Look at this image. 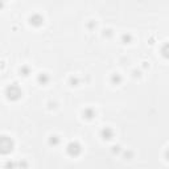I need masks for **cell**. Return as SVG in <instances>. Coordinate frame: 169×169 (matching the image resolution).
<instances>
[{"mask_svg": "<svg viewBox=\"0 0 169 169\" xmlns=\"http://www.w3.org/2000/svg\"><path fill=\"white\" fill-rule=\"evenodd\" d=\"M23 95V91L21 89L17 86V83H12V85H8L7 89H5V97H7L8 101H12V102H16L18 99L21 98Z\"/></svg>", "mask_w": 169, "mask_h": 169, "instance_id": "obj_1", "label": "cell"}, {"mask_svg": "<svg viewBox=\"0 0 169 169\" xmlns=\"http://www.w3.org/2000/svg\"><path fill=\"white\" fill-rule=\"evenodd\" d=\"M0 149H2L3 155H8L9 152H12V149H13V140L8 136H2V140H0Z\"/></svg>", "mask_w": 169, "mask_h": 169, "instance_id": "obj_2", "label": "cell"}, {"mask_svg": "<svg viewBox=\"0 0 169 169\" xmlns=\"http://www.w3.org/2000/svg\"><path fill=\"white\" fill-rule=\"evenodd\" d=\"M81 151H82V148H81L78 141L69 143L67 147H66V152H67L69 156H71V157H77V156L81 153Z\"/></svg>", "mask_w": 169, "mask_h": 169, "instance_id": "obj_3", "label": "cell"}, {"mask_svg": "<svg viewBox=\"0 0 169 169\" xmlns=\"http://www.w3.org/2000/svg\"><path fill=\"white\" fill-rule=\"evenodd\" d=\"M29 23L32 24V25H34V27H40L41 24L44 23V18H42L40 15L34 13L33 16H30V18H29Z\"/></svg>", "mask_w": 169, "mask_h": 169, "instance_id": "obj_4", "label": "cell"}, {"mask_svg": "<svg viewBox=\"0 0 169 169\" xmlns=\"http://www.w3.org/2000/svg\"><path fill=\"white\" fill-rule=\"evenodd\" d=\"M112 136H114V131H112L110 127H106V128L102 129V137L104 140H110Z\"/></svg>", "mask_w": 169, "mask_h": 169, "instance_id": "obj_5", "label": "cell"}, {"mask_svg": "<svg viewBox=\"0 0 169 169\" xmlns=\"http://www.w3.org/2000/svg\"><path fill=\"white\" fill-rule=\"evenodd\" d=\"M49 76L46 73H41V74H39V77H37V81H39V83L40 85H46L48 82H49Z\"/></svg>", "mask_w": 169, "mask_h": 169, "instance_id": "obj_6", "label": "cell"}, {"mask_svg": "<svg viewBox=\"0 0 169 169\" xmlns=\"http://www.w3.org/2000/svg\"><path fill=\"white\" fill-rule=\"evenodd\" d=\"M161 55H162L164 58L169 60V42H166L165 45L161 48Z\"/></svg>", "mask_w": 169, "mask_h": 169, "instance_id": "obj_7", "label": "cell"}, {"mask_svg": "<svg viewBox=\"0 0 169 169\" xmlns=\"http://www.w3.org/2000/svg\"><path fill=\"white\" fill-rule=\"evenodd\" d=\"M83 115H85L87 119H91V118L95 116V112H94L91 108H86V110L83 111Z\"/></svg>", "mask_w": 169, "mask_h": 169, "instance_id": "obj_8", "label": "cell"}, {"mask_svg": "<svg viewBox=\"0 0 169 169\" xmlns=\"http://www.w3.org/2000/svg\"><path fill=\"white\" fill-rule=\"evenodd\" d=\"M58 143H60V139L57 136H50L49 137V144H50V145H57Z\"/></svg>", "mask_w": 169, "mask_h": 169, "instance_id": "obj_9", "label": "cell"}, {"mask_svg": "<svg viewBox=\"0 0 169 169\" xmlns=\"http://www.w3.org/2000/svg\"><path fill=\"white\" fill-rule=\"evenodd\" d=\"M112 82H114L115 85H119L122 82V77L119 76V74H114V76H112Z\"/></svg>", "mask_w": 169, "mask_h": 169, "instance_id": "obj_10", "label": "cell"}, {"mask_svg": "<svg viewBox=\"0 0 169 169\" xmlns=\"http://www.w3.org/2000/svg\"><path fill=\"white\" fill-rule=\"evenodd\" d=\"M20 73L23 74V76H28V74H29V67L28 66H21Z\"/></svg>", "mask_w": 169, "mask_h": 169, "instance_id": "obj_11", "label": "cell"}, {"mask_svg": "<svg viewBox=\"0 0 169 169\" xmlns=\"http://www.w3.org/2000/svg\"><path fill=\"white\" fill-rule=\"evenodd\" d=\"M131 39H132V37H131L129 34H124V36H123V41H124V42H126V41H127V42H129V41H131Z\"/></svg>", "mask_w": 169, "mask_h": 169, "instance_id": "obj_12", "label": "cell"}, {"mask_svg": "<svg viewBox=\"0 0 169 169\" xmlns=\"http://www.w3.org/2000/svg\"><path fill=\"white\" fill-rule=\"evenodd\" d=\"M165 157H166V160H169V149H166V152H165Z\"/></svg>", "mask_w": 169, "mask_h": 169, "instance_id": "obj_13", "label": "cell"}, {"mask_svg": "<svg viewBox=\"0 0 169 169\" xmlns=\"http://www.w3.org/2000/svg\"><path fill=\"white\" fill-rule=\"evenodd\" d=\"M18 165L21 166V162H18ZM23 165H24V166H27V162H25V161H23Z\"/></svg>", "mask_w": 169, "mask_h": 169, "instance_id": "obj_14", "label": "cell"}]
</instances>
